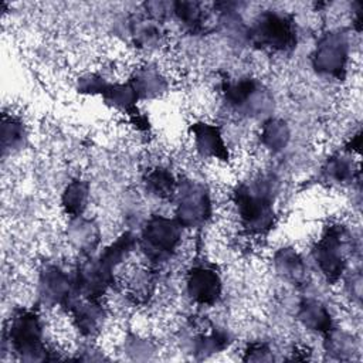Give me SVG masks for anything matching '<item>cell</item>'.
<instances>
[{"label": "cell", "instance_id": "20", "mask_svg": "<svg viewBox=\"0 0 363 363\" xmlns=\"http://www.w3.org/2000/svg\"><path fill=\"white\" fill-rule=\"evenodd\" d=\"M89 196V183L82 179H74L69 182L61 196V204L64 211L71 217L77 218L82 216Z\"/></svg>", "mask_w": 363, "mask_h": 363}, {"label": "cell", "instance_id": "1", "mask_svg": "<svg viewBox=\"0 0 363 363\" xmlns=\"http://www.w3.org/2000/svg\"><path fill=\"white\" fill-rule=\"evenodd\" d=\"M277 187V179L272 174H264L238 184L234 190L241 224L250 234H265L274 227Z\"/></svg>", "mask_w": 363, "mask_h": 363}, {"label": "cell", "instance_id": "18", "mask_svg": "<svg viewBox=\"0 0 363 363\" xmlns=\"http://www.w3.org/2000/svg\"><path fill=\"white\" fill-rule=\"evenodd\" d=\"M129 81L132 82L139 99L156 98L167 89L166 79L153 67L139 68Z\"/></svg>", "mask_w": 363, "mask_h": 363}, {"label": "cell", "instance_id": "12", "mask_svg": "<svg viewBox=\"0 0 363 363\" xmlns=\"http://www.w3.org/2000/svg\"><path fill=\"white\" fill-rule=\"evenodd\" d=\"M190 132L193 133L194 146L201 156L228 162V149L218 126L207 122H196L190 126Z\"/></svg>", "mask_w": 363, "mask_h": 363}, {"label": "cell", "instance_id": "3", "mask_svg": "<svg viewBox=\"0 0 363 363\" xmlns=\"http://www.w3.org/2000/svg\"><path fill=\"white\" fill-rule=\"evenodd\" d=\"M247 38L262 50L286 52L296 47L298 33L292 14L279 10L261 13L245 31Z\"/></svg>", "mask_w": 363, "mask_h": 363}, {"label": "cell", "instance_id": "5", "mask_svg": "<svg viewBox=\"0 0 363 363\" xmlns=\"http://www.w3.org/2000/svg\"><path fill=\"white\" fill-rule=\"evenodd\" d=\"M349 233L343 225L328 227L323 235L312 248V257L328 282H337L347 265L346 252L349 247Z\"/></svg>", "mask_w": 363, "mask_h": 363}, {"label": "cell", "instance_id": "13", "mask_svg": "<svg viewBox=\"0 0 363 363\" xmlns=\"http://www.w3.org/2000/svg\"><path fill=\"white\" fill-rule=\"evenodd\" d=\"M274 267L277 274L286 282L298 288L308 285V267L292 247H282L274 254Z\"/></svg>", "mask_w": 363, "mask_h": 363}, {"label": "cell", "instance_id": "28", "mask_svg": "<svg viewBox=\"0 0 363 363\" xmlns=\"http://www.w3.org/2000/svg\"><path fill=\"white\" fill-rule=\"evenodd\" d=\"M244 362H271L274 360L269 346L264 342H254L248 345L244 352Z\"/></svg>", "mask_w": 363, "mask_h": 363}, {"label": "cell", "instance_id": "17", "mask_svg": "<svg viewBox=\"0 0 363 363\" xmlns=\"http://www.w3.org/2000/svg\"><path fill=\"white\" fill-rule=\"evenodd\" d=\"M172 13L193 34H200L208 28L204 6L199 1H174L172 3Z\"/></svg>", "mask_w": 363, "mask_h": 363}, {"label": "cell", "instance_id": "15", "mask_svg": "<svg viewBox=\"0 0 363 363\" xmlns=\"http://www.w3.org/2000/svg\"><path fill=\"white\" fill-rule=\"evenodd\" d=\"M99 95L104 98V101L108 105L130 115L132 118L140 115L136 108V102L139 101V96H138L130 81L123 82V84H121V82L111 84L106 81L104 88L99 92Z\"/></svg>", "mask_w": 363, "mask_h": 363}, {"label": "cell", "instance_id": "25", "mask_svg": "<svg viewBox=\"0 0 363 363\" xmlns=\"http://www.w3.org/2000/svg\"><path fill=\"white\" fill-rule=\"evenodd\" d=\"M323 173L328 179L337 183L350 182L354 177V166H353V162L347 157L333 156L326 162L323 167Z\"/></svg>", "mask_w": 363, "mask_h": 363}, {"label": "cell", "instance_id": "8", "mask_svg": "<svg viewBox=\"0 0 363 363\" xmlns=\"http://www.w3.org/2000/svg\"><path fill=\"white\" fill-rule=\"evenodd\" d=\"M347 60V35L342 31H329L319 38L312 55V65L322 75L342 79L346 74Z\"/></svg>", "mask_w": 363, "mask_h": 363}, {"label": "cell", "instance_id": "10", "mask_svg": "<svg viewBox=\"0 0 363 363\" xmlns=\"http://www.w3.org/2000/svg\"><path fill=\"white\" fill-rule=\"evenodd\" d=\"M186 289L196 303L214 305L221 294V278L213 267L199 264L189 269Z\"/></svg>", "mask_w": 363, "mask_h": 363}, {"label": "cell", "instance_id": "27", "mask_svg": "<svg viewBox=\"0 0 363 363\" xmlns=\"http://www.w3.org/2000/svg\"><path fill=\"white\" fill-rule=\"evenodd\" d=\"M153 277L149 271H136V274L130 278L129 288L130 294L135 299L143 301L150 296L153 291Z\"/></svg>", "mask_w": 363, "mask_h": 363}, {"label": "cell", "instance_id": "2", "mask_svg": "<svg viewBox=\"0 0 363 363\" xmlns=\"http://www.w3.org/2000/svg\"><path fill=\"white\" fill-rule=\"evenodd\" d=\"M6 339L10 349L27 362L51 360L50 350L44 342V332L40 316L34 311L20 309L10 318L6 330Z\"/></svg>", "mask_w": 363, "mask_h": 363}, {"label": "cell", "instance_id": "14", "mask_svg": "<svg viewBox=\"0 0 363 363\" xmlns=\"http://www.w3.org/2000/svg\"><path fill=\"white\" fill-rule=\"evenodd\" d=\"M296 318L303 328L312 332H319L325 335L333 328V320L329 309L320 301L313 298H305L301 301Z\"/></svg>", "mask_w": 363, "mask_h": 363}, {"label": "cell", "instance_id": "22", "mask_svg": "<svg viewBox=\"0 0 363 363\" xmlns=\"http://www.w3.org/2000/svg\"><path fill=\"white\" fill-rule=\"evenodd\" d=\"M143 183L146 190L159 199H170L174 196L177 189L174 176L164 167H155L149 170L143 177Z\"/></svg>", "mask_w": 363, "mask_h": 363}, {"label": "cell", "instance_id": "4", "mask_svg": "<svg viewBox=\"0 0 363 363\" xmlns=\"http://www.w3.org/2000/svg\"><path fill=\"white\" fill-rule=\"evenodd\" d=\"M182 225L176 218L164 216H152L140 234L139 245L145 257L153 262L160 264L172 258L182 240Z\"/></svg>", "mask_w": 363, "mask_h": 363}, {"label": "cell", "instance_id": "16", "mask_svg": "<svg viewBox=\"0 0 363 363\" xmlns=\"http://www.w3.org/2000/svg\"><path fill=\"white\" fill-rule=\"evenodd\" d=\"M68 238L71 244L84 255H91L99 245L101 231L92 220L79 216L77 218H71V224L68 227Z\"/></svg>", "mask_w": 363, "mask_h": 363}, {"label": "cell", "instance_id": "19", "mask_svg": "<svg viewBox=\"0 0 363 363\" xmlns=\"http://www.w3.org/2000/svg\"><path fill=\"white\" fill-rule=\"evenodd\" d=\"M228 345H230L228 333L208 323L206 329H201V332L194 336L193 352L197 356L207 357L210 354H214L227 349Z\"/></svg>", "mask_w": 363, "mask_h": 363}, {"label": "cell", "instance_id": "23", "mask_svg": "<svg viewBox=\"0 0 363 363\" xmlns=\"http://www.w3.org/2000/svg\"><path fill=\"white\" fill-rule=\"evenodd\" d=\"M26 139V129L20 119L11 115H3L1 121V147L6 153L9 149H17Z\"/></svg>", "mask_w": 363, "mask_h": 363}, {"label": "cell", "instance_id": "9", "mask_svg": "<svg viewBox=\"0 0 363 363\" xmlns=\"http://www.w3.org/2000/svg\"><path fill=\"white\" fill-rule=\"evenodd\" d=\"M38 295L44 305L65 309L77 295L74 277L57 265H45L38 278Z\"/></svg>", "mask_w": 363, "mask_h": 363}, {"label": "cell", "instance_id": "24", "mask_svg": "<svg viewBox=\"0 0 363 363\" xmlns=\"http://www.w3.org/2000/svg\"><path fill=\"white\" fill-rule=\"evenodd\" d=\"M325 347L328 353L336 356L337 359H345L354 352V340L349 333L332 328L328 333H325Z\"/></svg>", "mask_w": 363, "mask_h": 363}, {"label": "cell", "instance_id": "6", "mask_svg": "<svg viewBox=\"0 0 363 363\" xmlns=\"http://www.w3.org/2000/svg\"><path fill=\"white\" fill-rule=\"evenodd\" d=\"M176 220L182 227L196 228L211 217V197L206 184L183 180L176 189Z\"/></svg>", "mask_w": 363, "mask_h": 363}, {"label": "cell", "instance_id": "21", "mask_svg": "<svg viewBox=\"0 0 363 363\" xmlns=\"http://www.w3.org/2000/svg\"><path fill=\"white\" fill-rule=\"evenodd\" d=\"M291 138L289 126L285 121L269 118L264 122L259 140L271 152H281L286 147Z\"/></svg>", "mask_w": 363, "mask_h": 363}, {"label": "cell", "instance_id": "26", "mask_svg": "<svg viewBox=\"0 0 363 363\" xmlns=\"http://www.w3.org/2000/svg\"><path fill=\"white\" fill-rule=\"evenodd\" d=\"M132 35L138 45L149 47L159 43L162 37V30L156 21L138 20L132 24Z\"/></svg>", "mask_w": 363, "mask_h": 363}, {"label": "cell", "instance_id": "11", "mask_svg": "<svg viewBox=\"0 0 363 363\" xmlns=\"http://www.w3.org/2000/svg\"><path fill=\"white\" fill-rule=\"evenodd\" d=\"M72 316L74 325L84 336H94L99 332L105 318V309L95 299H86L78 294L65 308Z\"/></svg>", "mask_w": 363, "mask_h": 363}, {"label": "cell", "instance_id": "7", "mask_svg": "<svg viewBox=\"0 0 363 363\" xmlns=\"http://www.w3.org/2000/svg\"><path fill=\"white\" fill-rule=\"evenodd\" d=\"M223 94L227 104L248 116H262L272 111V98L254 78L245 77L223 82Z\"/></svg>", "mask_w": 363, "mask_h": 363}]
</instances>
